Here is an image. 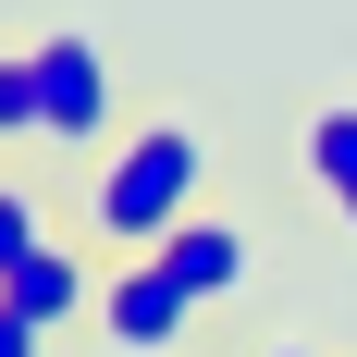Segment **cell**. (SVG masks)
Instances as JSON below:
<instances>
[{"instance_id":"cell-1","label":"cell","mask_w":357,"mask_h":357,"mask_svg":"<svg viewBox=\"0 0 357 357\" xmlns=\"http://www.w3.org/2000/svg\"><path fill=\"white\" fill-rule=\"evenodd\" d=\"M197 185H210L197 123H136V136L99 148V173H86V234H99L111 259H148L173 222H197Z\"/></svg>"},{"instance_id":"cell-2","label":"cell","mask_w":357,"mask_h":357,"mask_svg":"<svg viewBox=\"0 0 357 357\" xmlns=\"http://www.w3.org/2000/svg\"><path fill=\"white\" fill-rule=\"evenodd\" d=\"M25 62H37V148H111V50L99 37H25Z\"/></svg>"},{"instance_id":"cell-3","label":"cell","mask_w":357,"mask_h":357,"mask_svg":"<svg viewBox=\"0 0 357 357\" xmlns=\"http://www.w3.org/2000/svg\"><path fill=\"white\" fill-rule=\"evenodd\" d=\"M86 321H99V345H111V357H173L185 333H197V296H185L160 259H111Z\"/></svg>"},{"instance_id":"cell-4","label":"cell","mask_w":357,"mask_h":357,"mask_svg":"<svg viewBox=\"0 0 357 357\" xmlns=\"http://www.w3.org/2000/svg\"><path fill=\"white\" fill-rule=\"evenodd\" d=\"M148 259H160V271H173V284L197 296V308H222V296L247 284V259H259V247H247V222H222V210H197V222H173V234H160Z\"/></svg>"},{"instance_id":"cell-5","label":"cell","mask_w":357,"mask_h":357,"mask_svg":"<svg viewBox=\"0 0 357 357\" xmlns=\"http://www.w3.org/2000/svg\"><path fill=\"white\" fill-rule=\"evenodd\" d=\"M0 296H13L25 321H50V333H62V321H86V308H99V259L50 234V247H37V259H25V271H13Z\"/></svg>"},{"instance_id":"cell-6","label":"cell","mask_w":357,"mask_h":357,"mask_svg":"<svg viewBox=\"0 0 357 357\" xmlns=\"http://www.w3.org/2000/svg\"><path fill=\"white\" fill-rule=\"evenodd\" d=\"M296 173L333 197V222L357 234V99H321L308 123H296Z\"/></svg>"},{"instance_id":"cell-7","label":"cell","mask_w":357,"mask_h":357,"mask_svg":"<svg viewBox=\"0 0 357 357\" xmlns=\"http://www.w3.org/2000/svg\"><path fill=\"white\" fill-rule=\"evenodd\" d=\"M37 247H50V197H37V185H13V173H0V284H13V271H25Z\"/></svg>"},{"instance_id":"cell-8","label":"cell","mask_w":357,"mask_h":357,"mask_svg":"<svg viewBox=\"0 0 357 357\" xmlns=\"http://www.w3.org/2000/svg\"><path fill=\"white\" fill-rule=\"evenodd\" d=\"M25 136H37V62L0 50V148H25Z\"/></svg>"},{"instance_id":"cell-9","label":"cell","mask_w":357,"mask_h":357,"mask_svg":"<svg viewBox=\"0 0 357 357\" xmlns=\"http://www.w3.org/2000/svg\"><path fill=\"white\" fill-rule=\"evenodd\" d=\"M0 357H50V321H25L13 296H0Z\"/></svg>"},{"instance_id":"cell-10","label":"cell","mask_w":357,"mask_h":357,"mask_svg":"<svg viewBox=\"0 0 357 357\" xmlns=\"http://www.w3.org/2000/svg\"><path fill=\"white\" fill-rule=\"evenodd\" d=\"M259 357H321V345H259Z\"/></svg>"}]
</instances>
